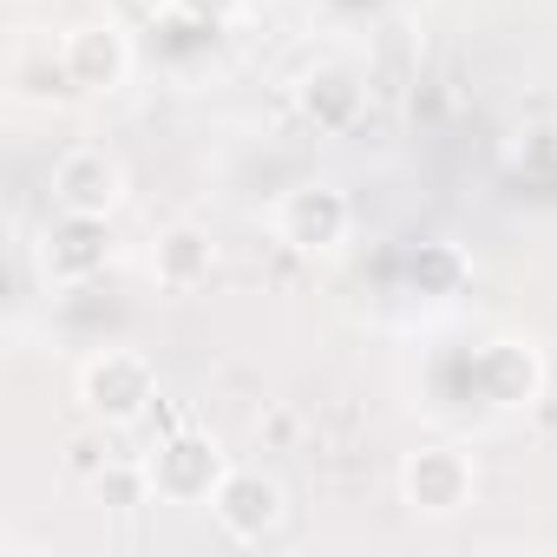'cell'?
<instances>
[{
    "label": "cell",
    "instance_id": "1",
    "mask_svg": "<svg viewBox=\"0 0 557 557\" xmlns=\"http://www.w3.org/2000/svg\"><path fill=\"white\" fill-rule=\"evenodd\" d=\"M86 394H99V400H92L99 413L132 420V413L145 407V394H151V387H145V368H138L132 355H112V361H99V368L86 374Z\"/></svg>",
    "mask_w": 557,
    "mask_h": 557
},
{
    "label": "cell",
    "instance_id": "2",
    "mask_svg": "<svg viewBox=\"0 0 557 557\" xmlns=\"http://www.w3.org/2000/svg\"><path fill=\"white\" fill-rule=\"evenodd\" d=\"M60 197H66V210L73 216H92V210H106L112 197H119V171L106 164V158H66L60 164Z\"/></svg>",
    "mask_w": 557,
    "mask_h": 557
},
{
    "label": "cell",
    "instance_id": "3",
    "mask_svg": "<svg viewBox=\"0 0 557 557\" xmlns=\"http://www.w3.org/2000/svg\"><path fill=\"white\" fill-rule=\"evenodd\" d=\"M342 216H348V210H342V197H329V190H322V197H309V190H302V197L283 210V230H289L302 249H315V243H329V236L342 230Z\"/></svg>",
    "mask_w": 557,
    "mask_h": 557
},
{
    "label": "cell",
    "instance_id": "4",
    "mask_svg": "<svg viewBox=\"0 0 557 557\" xmlns=\"http://www.w3.org/2000/svg\"><path fill=\"white\" fill-rule=\"evenodd\" d=\"M73 79L79 86H106V79H119V40H106L99 27H86V34H73Z\"/></svg>",
    "mask_w": 557,
    "mask_h": 557
},
{
    "label": "cell",
    "instance_id": "5",
    "mask_svg": "<svg viewBox=\"0 0 557 557\" xmlns=\"http://www.w3.org/2000/svg\"><path fill=\"white\" fill-rule=\"evenodd\" d=\"M223 518H230V531H256V524H269L275 518V485H256V479H236L230 492H223Z\"/></svg>",
    "mask_w": 557,
    "mask_h": 557
},
{
    "label": "cell",
    "instance_id": "6",
    "mask_svg": "<svg viewBox=\"0 0 557 557\" xmlns=\"http://www.w3.org/2000/svg\"><path fill=\"white\" fill-rule=\"evenodd\" d=\"M210 262V243L197 230H171L164 249H158V269H164V283H190V275Z\"/></svg>",
    "mask_w": 557,
    "mask_h": 557
}]
</instances>
